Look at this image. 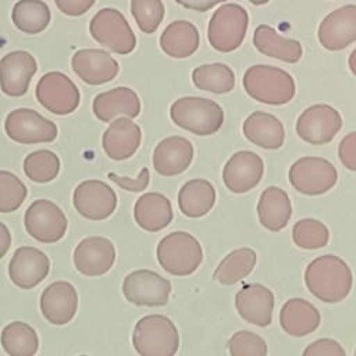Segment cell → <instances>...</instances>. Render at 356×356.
<instances>
[{
	"mask_svg": "<svg viewBox=\"0 0 356 356\" xmlns=\"http://www.w3.org/2000/svg\"><path fill=\"white\" fill-rule=\"evenodd\" d=\"M305 284L309 292L321 302L338 303L349 295L353 275L341 257L323 254L307 264Z\"/></svg>",
	"mask_w": 356,
	"mask_h": 356,
	"instance_id": "1",
	"label": "cell"
},
{
	"mask_svg": "<svg viewBox=\"0 0 356 356\" xmlns=\"http://www.w3.org/2000/svg\"><path fill=\"white\" fill-rule=\"evenodd\" d=\"M132 345L139 356H175L179 348L178 328L163 314L145 316L134 328Z\"/></svg>",
	"mask_w": 356,
	"mask_h": 356,
	"instance_id": "2",
	"label": "cell"
},
{
	"mask_svg": "<svg viewBox=\"0 0 356 356\" xmlns=\"http://www.w3.org/2000/svg\"><path fill=\"white\" fill-rule=\"evenodd\" d=\"M246 93L254 100L281 106L295 96L293 78L284 70L271 65H252L243 75Z\"/></svg>",
	"mask_w": 356,
	"mask_h": 356,
	"instance_id": "3",
	"label": "cell"
},
{
	"mask_svg": "<svg viewBox=\"0 0 356 356\" xmlns=\"http://www.w3.org/2000/svg\"><path fill=\"white\" fill-rule=\"evenodd\" d=\"M156 254L163 270L177 277L191 275L203 260L200 242L185 231H175L160 239Z\"/></svg>",
	"mask_w": 356,
	"mask_h": 356,
	"instance_id": "4",
	"label": "cell"
},
{
	"mask_svg": "<svg viewBox=\"0 0 356 356\" xmlns=\"http://www.w3.org/2000/svg\"><path fill=\"white\" fill-rule=\"evenodd\" d=\"M170 115L175 125L199 136L216 134L224 122V111L216 102L196 96L175 100Z\"/></svg>",
	"mask_w": 356,
	"mask_h": 356,
	"instance_id": "5",
	"label": "cell"
},
{
	"mask_svg": "<svg viewBox=\"0 0 356 356\" xmlns=\"http://www.w3.org/2000/svg\"><path fill=\"white\" fill-rule=\"evenodd\" d=\"M248 13L239 4H224L210 18L207 39L210 44L222 53L238 49L248 29Z\"/></svg>",
	"mask_w": 356,
	"mask_h": 356,
	"instance_id": "6",
	"label": "cell"
},
{
	"mask_svg": "<svg viewBox=\"0 0 356 356\" xmlns=\"http://www.w3.org/2000/svg\"><path fill=\"white\" fill-rule=\"evenodd\" d=\"M289 184L306 196H317L332 189L338 179L335 167L323 157H300L289 167Z\"/></svg>",
	"mask_w": 356,
	"mask_h": 356,
	"instance_id": "7",
	"label": "cell"
},
{
	"mask_svg": "<svg viewBox=\"0 0 356 356\" xmlns=\"http://www.w3.org/2000/svg\"><path fill=\"white\" fill-rule=\"evenodd\" d=\"M89 31L97 43L118 54H128L136 46V38L129 24L115 8H102L96 13Z\"/></svg>",
	"mask_w": 356,
	"mask_h": 356,
	"instance_id": "8",
	"label": "cell"
},
{
	"mask_svg": "<svg viewBox=\"0 0 356 356\" xmlns=\"http://www.w3.org/2000/svg\"><path fill=\"white\" fill-rule=\"evenodd\" d=\"M122 293L135 306L160 307L168 303L171 282L153 270L140 268L124 278Z\"/></svg>",
	"mask_w": 356,
	"mask_h": 356,
	"instance_id": "9",
	"label": "cell"
},
{
	"mask_svg": "<svg viewBox=\"0 0 356 356\" xmlns=\"http://www.w3.org/2000/svg\"><path fill=\"white\" fill-rule=\"evenodd\" d=\"M26 232L38 242H58L67 232L68 221L64 211L51 200L38 199L32 202L24 217Z\"/></svg>",
	"mask_w": 356,
	"mask_h": 356,
	"instance_id": "10",
	"label": "cell"
},
{
	"mask_svg": "<svg viewBox=\"0 0 356 356\" xmlns=\"http://www.w3.org/2000/svg\"><path fill=\"white\" fill-rule=\"evenodd\" d=\"M4 131L10 139L22 145L47 143L57 138V127L32 108H17L8 113Z\"/></svg>",
	"mask_w": 356,
	"mask_h": 356,
	"instance_id": "11",
	"label": "cell"
},
{
	"mask_svg": "<svg viewBox=\"0 0 356 356\" xmlns=\"http://www.w3.org/2000/svg\"><path fill=\"white\" fill-rule=\"evenodd\" d=\"M35 95L46 110L57 115L71 114L79 104V90L76 85L58 71L44 74L36 85Z\"/></svg>",
	"mask_w": 356,
	"mask_h": 356,
	"instance_id": "12",
	"label": "cell"
},
{
	"mask_svg": "<svg viewBox=\"0 0 356 356\" xmlns=\"http://www.w3.org/2000/svg\"><path fill=\"white\" fill-rule=\"evenodd\" d=\"M72 203L82 217L100 221L108 218L115 211L117 195L106 182L100 179H86L75 188Z\"/></svg>",
	"mask_w": 356,
	"mask_h": 356,
	"instance_id": "13",
	"label": "cell"
},
{
	"mask_svg": "<svg viewBox=\"0 0 356 356\" xmlns=\"http://www.w3.org/2000/svg\"><path fill=\"white\" fill-rule=\"evenodd\" d=\"M342 127L339 113L328 104H314L306 108L296 121L298 136L312 145L331 142Z\"/></svg>",
	"mask_w": 356,
	"mask_h": 356,
	"instance_id": "14",
	"label": "cell"
},
{
	"mask_svg": "<svg viewBox=\"0 0 356 356\" xmlns=\"http://www.w3.org/2000/svg\"><path fill=\"white\" fill-rule=\"evenodd\" d=\"M263 159L249 150L234 153L222 168V182L232 193H245L259 185L263 178Z\"/></svg>",
	"mask_w": 356,
	"mask_h": 356,
	"instance_id": "15",
	"label": "cell"
},
{
	"mask_svg": "<svg viewBox=\"0 0 356 356\" xmlns=\"http://www.w3.org/2000/svg\"><path fill=\"white\" fill-rule=\"evenodd\" d=\"M115 261L114 243L104 236L83 238L74 250V266L82 275L106 274Z\"/></svg>",
	"mask_w": 356,
	"mask_h": 356,
	"instance_id": "16",
	"label": "cell"
},
{
	"mask_svg": "<svg viewBox=\"0 0 356 356\" xmlns=\"http://www.w3.org/2000/svg\"><path fill=\"white\" fill-rule=\"evenodd\" d=\"M50 271L47 254L33 246L18 248L8 264V275L13 284L21 289H32L40 284Z\"/></svg>",
	"mask_w": 356,
	"mask_h": 356,
	"instance_id": "17",
	"label": "cell"
},
{
	"mask_svg": "<svg viewBox=\"0 0 356 356\" xmlns=\"http://www.w3.org/2000/svg\"><path fill=\"white\" fill-rule=\"evenodd\" d=\"M235 307L245 321L267 327L273 320L274 293L263 284H245L235 295Z\"/></svg>",
	"mask_w": 356,
	"mask_h": 356,
	"instance_id": "18",
	"label": "cell"
},
{
	"mask_svg": "<svg viewBox=\"0 0 356 356\" xmlns=\"http://www.w3.org/2000/svg\"><path fill=\"white\" fill-rule=\"evenodd\" d=\"M36 70V60L31 53L15 50L6 54L0 60V88L3 93L11 97L24 96Z\"/></svg>",
	"mask_w": 356,
	"mask_h": 356,
	"instance_id": "19",
	"label": "cell"
},
{
	"mask_svg": "<svg viewBox=\"0 0 356 356\" xmlns=\"http://www.w3.org/2000/svg\"><path fill=\"white\" fill-rule=\"evenodd\" d=\"M78 309V293L72 284L56 281L46 286L40 295V312L43 317L54 324L70 323Z\"/></svg>",
	"mask_w": 356,
	"mask_h": 356,
	"instance_id": "20",
	"label": "cell"
},
{
	"mask_svg": "<svg viewBox=\"0 0 356 356\" xmlns=\"http://www.w3.org/2000/svg\"><path fill=\"white\" fill-rule=\"evenodd\" d=\"M356 39V7H341L328 14L318 28V40L328 50H341Z\"/></svg>",
	"mask_w": 356,
	"mask_h": 356,
	"instance_id": "21",
	"label": "cell"
},
{
	"mask_svg": "<svg viewBox=\"0 0 356 356\" xmlns=\"http://www.w3.org/2000/svg\"><path fill=\"white\" fill-rule=\"evenodd\" d=\"M74 72L89 85L110 82L118 74V63L104 50L82 49L71 60Z\"/></svg>",
	"mask_w": 356,
	"mask_h": 356,
	"instance_id": "22",
	"label": "cell"
},
{
	"mask_svg": "<svg viewBox=\"0 0 356 356\" xmlns=\"http://www.w3.org/2000/svg\"><path fill=\"white\" fill-rule=\"evenodd\" d=\"M193 160V146L184 136H168L153 152V167L163 177L182 174Z\"/></svg>",
	"mask_w": 356,
	"mask_h": 356,
	"instance_id": "23",
	"label": "cell"
},
{
	"mask_svg": "<svg viewBox=\"0 0 356 356\" xmlns=\"http://www.w3.org/2000/svg\"><path fill=\"white\" fill-rule=\"evenodd\" d=\"M142 132L131 118L120 117L103 134V150L114 161H122L135 154L140 145Z\"/></svg>",
	"mask_w": 356,
	"mask_h": 356,
	"instance_id": "24",
	"label": "cell"
},
{
	"mask_svg": "<svg viewBox=\"0 0 356 356\" xmlns=\"http://www.w3.org/2000/svg\"><path fill=\"white\" fill-rule=\"evenodd\" d=\"M93 113L103 122H110L120 115L135 118L140 113V102L132 89L120 86L99 93L93 99Z\"/></svg>",
	"mask_w": 356,
	"mask_h": 356,
	"instance_id": "25",
	"label": "cell"
},
{
	"mask_svg": "<svg viewBox=\"0 0 356 356\" xmlns=\"http://www.w3.org/2000/svg\"><path fill=\"white\" fill-rule=\"evenodd\" d=\"M321 321L318 309L309 300L292 298L284 303L280 312V325L291 337H306L314 332Z\"/></svg>",
	"mask_w": 356,
	"mask_h": 356,
	"instance_id": "26",
	"label": "cell"
},
{
	"mask_svg": "<svg viewBox=\"0 0 356 356\" xmlns=\"http://www.w3.org/2000/svg\"><path fill=\"white\" fill-rule=\"evenodd\" d=\"M172 217L171 202L160 192L140 195L134 206V218L136 224L147 232L161 231L171 224Z\"/></svg>",
	"mask_w": 356,
	"mask_h": 356,
	"instance_id": "27",
	"label": "cell"
},
{
	"mask_svg": "<svg viewBox=\"0 0 356 356\" xmlns=\"http://www.w3.org/2000/svg\"><path fill=\"white\" fill-rule=\"evenodd\" d=\"M242 131L249 142L263 149L275 150L284 145V125L273 114L264 111L252 113L245 120Z\"/></svg>",
	"mask_w": 356,
	"mask_h": 356,
	"instance_id": "28",
	"label": "cell"
},
{
	"mask_svg": "<svg viewBox=\"0 0 356 356\" xmlns=\"http://www.w3.org/2000/svg\"><path fill=\"white\" fill-rule=\"evenodd\" d=\"M257 216L260 224L271 232L285 228L292 216V204L288 193L278 186L266 188L257 203Z\"/></svg>",
	"mask_w": 356,
	"mask_h": 356,
	"instance_id": "29",
	"label": "cell"
},
{
	"mask_svg": "<svg viewBox=\"0 0 356 356\" xmlns=\"http://www.w3.org/2000/svg\"><path fill=\"white\" fill-rule=\"evenodd\" d=\"M216 203L213 184L203 178H193L184 184L178 192V207L189 218L206 216Z\"/></svg>",
	"mask_w": 356,
	"mask_h": 356,
	"instance_id": "30",
	"label": "cell"
},
{
	"mask_svg": "<svg viewBox=\"0 0 356 356\" xmlns=\"http://www.w3.org/2000/svg\"><path fill=\"white\" fill-rule=\"evenodd\" d=\"M253 44L260 53L285 63H298L302 57V46L298 40L280 36L268 25H259L256 28Z\"/></svg>",
	"mask_w": 356,
	"mask_h": 356,
	"instance_id": "31",
	"label": "cell"
},
{
	"mask_svg": "<svg viewBox=\"0 0 356 356\" xmlns=\"http://www.w3.org/2000/svg\"><path fill=\"white\" fill-rule=\"evenodd\" d=\"M160 46L170 57H189L199 47V32L196 26L188 21H174L163 31Z\"/></svg>",
	"mask_w": 356,
	"mask_h": 356,
	"instance_id": "32",
	"label": "cell"
},
{
	"mask_svg": "<svg viewBox=\"0 0 356 356\" xmlns=\"http://www.w3.org/2000/svg\"><path fill=\"white\" fill-rule=\"evenodd\" d=\"M257 254L250 248H239L228 253L214 270L213 278L222 285H234L246 278L254 268Z\"/></svg>",
	"mask_w": 356,
	"mask_h": 356,
	"instance_id": "33",
	"label": "cell"
},
{
	"mask_svg": "<svg viewBox=\"0 0 356 356\" xmlns=\"http://www.w3.org/2000/svg\"><path fill=\"white\" fill-rule=\"evenodd\" d=\"M49 6L42 0H19L14 4L11 19L24 33L35 35L44 31L50 22Z\"/></svg>",
	"mask_w": 356,
	"mask_h": 356,
	"instance_id": "34",
	"label": "cell"
},
{
	"mask_svg": "<svg viewBox=\"0 0 356 356\" xmlns=\"http://www.w3.org/2000/svg\"><path fill=\"white\" fill-rule=\"evenodd\" d=\"M0 342L10 356H35L39 349L36 331L24 321L7 324L1 331Z\"/></svg>",
	"mask_w": 356,
	"mask_h": 356,
	"instance_id": "35",
	"label": "cell"
},
{
	"mask_svg": "<svg viewBox=\"0 0 356 356\" xmlns=\"http://www.w3.org/2000/svg\"><path fill=\"white\" fill-rule=\"evenodd\" d=\"M192 81L196 88L211 93H228L234 89L235 75L232 70L221 63L204 64L193 70Z\"/></svg>",
	"mask_w": 356,
	"mask_h": 356,
	"instance_id": "36",
	"label": "cell"
},
{
	"mask_svg": "<svg viewBox=\"0 0 356 356\" xmlns=\"http://www.w3.org/2000/svg\"><path fill=\"white\" fill-rule=\"evenodd\" d=\"M25 175L36 184H47L60 172V159L51 150H36L24 160Z\"/></svg>",
	"mask_w": 356,
	"mask_h": 356,
	"instance_id": "37",
	"label": "cell"
},
{
	"mask_svg": "<svg viewBox=\"0 0 356 356\" xmlns=\"http://www.w3.org/2000/svg\"><path fill=\"white\" fill-rule=\"evenodd\" d=\"M292 241L305 250L321 249L330 241V231L325 224L316 218H302L292 228Z\"/></svg>",
	"mask_w": 356,
	"mask_h": 356,
	"instance_id": "38",
	"label": "cell"
},
{
	"mask_svg": "<svg viewBox=\"0 0 356 356\" xmlns=\"http://www.w3.org/2000/svg\"><path fill=\"white\" fill-rule=\"evenodd\" d=\"M28 195L25 184L13 172L0 170V213H13Z\"/></svg>",
	"mask_w": 356,
	"mask_h": 356,
	"instance_id": "39",
	"label": "cell"
},
{
	"mask_svg": "<svg viewBox=\"0 0 356 356\" xmlns=\"http://www.w3.org/2000/svg\"><path fill=\"white\" fill-rule=\"evenodd\" d=\"M131 13L145 33H153L164 17L161 0H131Z\"/></svg>",
	"mask_w": 356,
	"mask_h": 356,
	"instance_id": "40",
	"label": "cell"
},
{
	"mask_svg": "<svg viewBox=\"0 0 356 356\" xmlns=\"http://www.w3.org/2000/svg\"><path fill=\"white\" fill-rule=\"evenodd\" d=\"M231 356H267V343L256 332L243 330L231 335L227 342Z\"/></svg>",
	"mask_w": 356,
	"mask_h": 356,
	"instance_id": "41",
	"label": "cell"
},
{
	"mask_svg": "<svg viewBox=\"0 0 356 356\" xmlns=\"http://www.w3.org/2000/svg\"><path fill=\"white\" fill-rule=\"evenodd\" d=\"M302 356H346L339 342L331 338H320L309 343Z\"/></svg>",
	"mask_w": 356,
	"mask_h": 356,
	"instance_id": "42",
	"label": "cell"
},
{
	"mask_svg": "<svg viewBox=\"0 0 356 356\" xmlns=\"http://www.w3.org/2000/svg\"><path fill=\"white\" fill-rule=\"evenodd\" d=\"M108 179H111L115 185H118L121 189L128 191V192H143L150 181V174L146 167H143L136 178H128V177H121L117 175L115 172H108L107 174Z\"/></svg>",
	"mask_w": 356,
	"mask_h": 356,
	"instance_id": "43",
	"label": "cell"
},
{
	"mask_svg": "<svg viewBox=\"0 0 356 356\" xmlns=\"http://www.w3.org/2000/svg\"><path fill=\"white\" fill-rule=\"evenodd\" d=\"M338 154L341 163L349 170L356 171V132L348 134L339 143Z\"/></svg>",
	"mask_w": 356,
	"mask_h": 356,
	"instance_id": "44",
	"label": "cell"
},
{
	"mask_svg": "<svg viewBox=\"0 0 356 356\" xmlns=\"http://www.w3.org/2000/svg\"><path fill=\"white\" fill-rule=\"evenodd\" d=\"M95 1L96 0H54L58 10L63 14L71 15V17H78L85 14L95 4Z\"/></svg>",
	"mask_w": 356,
	"mask_h": 356,
	"instance_id": "45",
	"label": "cell"
},
{
	"mask_svg": "<svg viewBox=\"0 0 356 356\" xmlns=\"http://www.w3.org/2000/svg\"><path fill=\"white\" fill-rule=\"evenodd\" d=\"M178 4L184 6L185 8L189 10H195V11H200L204 13L209 8L225 1V0H175Z\"/></svg>",
	"mask_w": 356,
	"mask_h": 356,
	"instance_id": "46",
	"label": "cell"
},
{
	"mask_svg": "<svg viewBox=\"0 0 356 356\" xmlns=\"http://www.w3.org/2000/svg\"><path fill=\"white\" fill-rule=\"evenodd\" d=\"M11 246V234L4 222L0 221V259L6 256Z\"/></svg>",
	"mask_w": 356,
	"mask_h": 356,
	"instance_id": "47",
	"label": "cell"
},
{
	"mask_svg": "<svg viewBox=\"0 0 356 356\" xmlns=\"http://www.w3.org/2000/svg\"><path fill=\"white\" fill-rule=\"evenodd\" d=\"M252 4H256V6H261V4H266L268 3L270 0H249Z\"/></svg>",
	"mask_w": 356,
	"mask_h": 356,
	"instance_id": "48",
	"label": "cell"
},
{
	"mask_svg": "<svg viewBox=\"0 0 356 356\" xmlns=\"http://www.w3.org/2000/svg\"><path fill=\"white\" fill-rule=\"evenodd\" d=\"M79 356H88V355H79Z\"/></svg>",
	"mask_w": 356,
	"mask_h": 356,
	"instance_id": "49",
	"label": "cell"
}]
</instances>
